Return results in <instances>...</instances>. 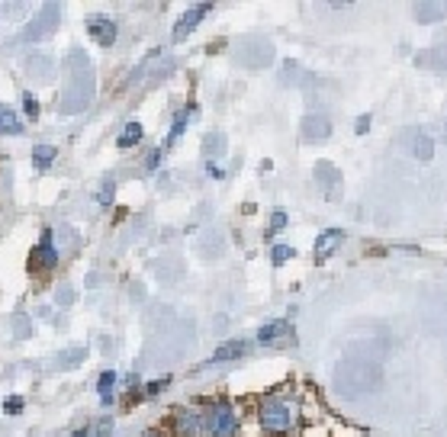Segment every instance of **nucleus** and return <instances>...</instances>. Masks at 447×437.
Returning <instances> with one entry per match:
<instances>
[{"instance_id": "0eeeda50", "label": "nucleus", "mask_w": 447, "mask_h": 437, "mask_svg": "<svg viewBox=\"0 0 447 437\" xmlns=\"http://www.w3.org/2000/svg\"><path fill=\"white\" fill-rule=\"evenodd\" d=\"M245 350H248V344H245V341H226L222 348H216L212 354H209L206 363H226V360H239V357H245Z\"/></svg>"}, {"instance_id": "ddd939ff", "label": "nucleus", "mask_w": 447, "mask_h": 437, "mask_svg": "<svg viewBox=\"0 0 447 437\" xmlns=\"http://www.w3.org/2000/svg\"><path fill=\"white\" fill-rule=\"evenodd\" d=\"M142 135H145V132H142L139 122H126V129L120 132L116 145H120V148H132V145H139V142H142Z\"/></svg>"}, {"instance_id": "20e7f679", "label": "nucleus", "mask_w": 447, "mask_h": 437, "mask_svg": "<svg viewBox=\"0 0 447 437\" xmlns=\"http://www.w3.org/2000/svg\"><path fill=\"white\" fill-rule=\"evenodd\" d=\"M258 341L261 344H268V348H274V344H287V341H293V328H290V322H268V325L258 331Z\"/></svg>"}, {"instance_id": "f257e3e1", "label": "nucleus", "mask_w": 447, "mask_h": 437, "mask_svg": "<svg viewBox=\"0 0 447 437\" xmlns=\"http://www.w3.org/2000/svg\"><path fill=\"white\" fill-rule=\"evenodd\" d=\"M258 418H261V427H264V431H270V434H287L290 427L296 425V408L290 405V402H283V399H264Z\"/></svg>"}, {"instance_id": "4be33fe9", "label": "nucleus", "mask_w": 447, "mask_h": 437, "mask_svg": "<svg viewBox=\"0 0 447 437\" xmlns=\"http://www.w3.org/2000/svg\"><path fill=\"white\" fill-rule=\"evenodd\" d=\"M203 151H206V155H212V151H222V135H206V145H203Z\"/></svg>"}, {"instance_id": "423d86ee", "label": "nucleus", "mask_w": 447, "mask_h": 437, "mask_svg": "<svg viewBox=\"0 0 447 437\" xmlns=\"http://www.w3.org/2000/svg\"><path fill=\"white\" fill-rule=\"evenodd\" d=\"M87 32L100 42V45H113V42H116V23L107 20V16H94V20H87Z\"/></svg>"}, {"instance_id": "9b49d317", "label": "nucleus", "mask_w": 447, "mask_h": 437, "mask_svg": "<svg viewBox=\"0 0 447 437\" xmlns=\"http://www.w3.org/2000/svg\"><path fill=\"white\" fill-rule=\"evenodd\" d=\"M20 135L23 132V122H20V116L13 113L7 103H0V135Z\"/></svg>"}, {"instance_id": "c85d7f7f", "label": "nucleus", "mask_w": 447, "mask_h": 437, "mask_svg": "<svg viewBox=\"0 0 447 437\" xmlns=\"http://www.w3.org/2000/svg\"><path fill=\"white\" fill-rule=\"evenodd\" d=\"M68 437H90V427L84 425V427H78V431H74V434H68Z\"/></svg>"}, {"instance_id": "f03ea898", "label": "nucleus", "mask_w": 447, "mask_h": 437, "mask_svg": "<svg viewBox=\"0 0 447 437\" xmlns=\"http://www.w3.org/2000/svg\"><path fill=\"white\" fill-rule=\"evenodd\" d=\"M209 431H212V437H235L239 418H235L229 402H216L212 405V412H209Z\"/></svg>"}, {"instance_id": "6ab92c4d", "label": "nucleus", "mask_w": 447, "mask_h": 437, "mask_svg": "<svg viewBox=\"0 0 447 437\" xmlns=\"http://www.w3.org/2000/svg\"><path fill=\"white\" fill-rule=\"evenodd\" d=\"M283 225H287V212H283V209H277V212L270 216V229H268V232L274 235V232H280Z\"/></svg>"}, {"instance_id": "f3484780", "label": "nucleus", "mask_w": 447, "mask_h": 437, "mask_svg": "<svg viewBox=\"0 0 447 437\" xmlns=\"http://www.w3.org/2000/svg\"><path fill=\"white\" fill-rule=\"evenodd\" d=\"M293 258V245H274V251H270V260H274V264H283V260H290Z\"/></svg>"}, {"instance_id": "1a4fd4ad", "label": "nucleus", "mask_w": 447, "mask_h": 437, "mask_svg": "<svg viewBox=\"0 0 447 437\" xmlns=\"http://www.w3.org/2000/svg\"><path fill=\"white\" fill-rule=\"evenodd\" d=\"M328 132H331V122H328L325 116H318V113H312V116H306V122H303V139H306V142L325 139Z\"/></svg>"}, {"instance_id": "f8f14e48", "label": "nucleus", "mask_w": 447, "mask_h": 437, "mask_svg": "<svg viewBox=\"0 0 447 437\" xmlns=\"http://www.w3.org/2000/svg\"><path fill=\"white\" fill-rule=\"evenodd\" d=\"M52 26H55V7H49V10H45V16H42L39 23H30V30L23 32V39H39L42 32L52 30Z\"/></svg>"}, {"instance_id": "393cba45", "label": "nucleus", "mask_w": 447, "mask_h": 437, "mask_svg": "<svg viewBox=\"0 0 447 437\" xmlns=\"http://www.w3.org/2000/svg\"><path fill=\"white\" fill-rule=\"evenodd\" d=\"M109 193H113V183H103V193H100V203H109Z\"/></svg>"}, {"instance_id": "39448f33", "label": "nucleus", "mask_w": 447, "mask_h": 437, "mask_svg": "<svg viewBox=\"0 0 447 437\" xmlns=\"http://www.w3.org/2000/svg\"><path fill=\"white\" fill-rule=\"evenodd\" d=\"M58 260V251L52 245V232H42V241L36 245V254H32V267L36 270H52Z\"/></svg>"}, {"instance_id": "4468645a", "label": "nucleus", "mask_w": 447, "mask_h": 437, "mask_svg": "<svg viewBox=\"0 0 447 437\" xmlns=\"http://www.w3.org/2000/svg\"><path fill=\"white\" fill-rule=\"evenodd\" d=\"M55 145H36V151H32V164L39 170H49L52 168V161H55Z\"/></svg>"}, {"instance_id": "7ed1b4c3", "label": "nucleus", "mask_w": 447, "mask_h": 437, "mask_svg": "<svg viewBox=\"0 0 447 437\" xmlns=\"http://www.w3.org/2000/svg\"><path fill=\"white\" fill-rule=\"evenodd\" d=\"M212 10V3H193L190 10H184L180 13V20L174 23V42H184L190 36V32L197 30L199 23H203V16Z\"/></svg>"}, {"instance_id": "bb28decb", "label": "nucleus", "mask_w": 447, "mask_h": 437, "mask_svg": "<svg viewBox=\"0 0 447 437\" xmlns=\"http://www.w3.org/2000/svg\"><path fill=\"white\" fill-rule=\"evenodd\" d=\"M206 174H209V177H222V168H219V164H209Z\"/></svg>"}, {"instance_id": "cd10ccee", "label": "nucleus", "mask_w": 447, "mask_h": 437, "mask_svg": "<svg viewBox=\"0 0 447 437\" xmlns=\"http://www.w3.org/2000/svg\"><path fill=\"white\" fill-rule=\"evenodd\" d=\"M139 437H164V434H161L158 427H149V431H142V434H139Z\"/></svg>"}, {"instance_id": "a878e982", "label": "nucleus", "mask_w": 447, "mask_h": 437, "mask_svg": "<svg viewBox=\"0 0 447 437\" xmlns=\"http://www.w3.org/2000/svg\"><path fill=\"white\" fill-rule=\"evenodd\" d=\"M370 129V116H360L358 120V132H367Z\"/></svg>"}, {"instance_id": "2eb2a0df", "label": "nucleus", "mask_w": 447, "mask_h": 437, "mask_svg": "<svg viewBox=\"0 0 447 437\" xmlns=\"http://www.w3.org/2000/svg\"><path fill=\"white\" fill-rule=\"evenodd\" d=\"M97 389H100V396H103V405H109V402H113V389H116V373H113V370H103L97 379Z\"/></svg>"}, {"instance_id": "9d476101", "label": "nucleus", "mask_w": 447, "mask_h": 437, "mask_svg": "<svg viewBox=\"0 0 447 437\" xmlns=\"http://www.w3.org/2000/svg\"><path fill=\"white\" fill-rule=\"evenodd\" d=\"M341 241H345V232L341 229H328V232H322L316 238V258H328L331 251L338 248Z\"/></svg>"}, {"instance_id": "b1692460", "label": "nucleus", "mask_w": 447, "mask_h": 437, "mask_svg": "<svg viewBox=\"0 0 447 437\" xmlns=\"http://www.w3.org/2000/svg\"><path fill=\"white\" fill-rule=\"evenodd\" d=\"M168 386V379H155V383H149V396H155V392H161V389Z\"/></svg>"}, {"instance_id": "aec40b11", "label": "nucleus", "mask_w": 447, "mask_h": 437, "mask_svg": "<svg viewBox=\"0 0 447 437\" xmlns=\"http://www.w3.org/2000/svg\"><path fill=\"white\" fill-rule=\"evenodd\" d=\"M3 412H7V415H20V412H23V399L20 396L7 399V402H3Z\"/></svg>"}, {"instance_id": "5701e85b", "label": "nucleus", "mask_w": 447, "mask_h": 437, "mask_svg": "<svg viewBox=\"0 0 447 437\" xmlns=\"http://www.w3.org/2000/svg\"><path fill=\"white\" fill-rule=\"evenodd\" d=\"M158 161H161V148L149 155V161H145V170H158Z\"/></svg>"}, {"instance_id": "412c9836", "label": "nucleus", "mask_w": 447, "mask_h": 437, "mask_svg": "<svg viewBox=\"0 0 447 437\" xmlns=\"http://www.w3.org/2000/svg\"><path fill=\"white\" fill-rule=\"evenodd\" d=\"M431 151H435V148H431V139H418V145H415V155H418V158H431Z\"/></svg>"}, {"instance_id": "dca6fc26", "label": "nucleus", "mask_w": 447, "mask_h": 437, "mask_svg": "<svg viewBox=\"0 0 447 437\" xmlns=\"http://www.w3.org/2000/svg\"><path fill=\"white\" fill-rule=\"evenodd\" d=\"M187 120H190V109H180L177 116H174V126H171V132H168V142H164V148H171L174 142L184 135V129H187Z\"/></svg>"}, {"instance_id": "a211bd4d", "label": "nucleus", "mask_w": 447, "mask_h": 437, "mask_svg": "<svg viewBox=\"0 0 447 437\" xmlns=\"http://www.w3.org/2000/svg\"><path fill=\"white\" fill-rule=\"evenodd\" d=\"M23 109H26V116H32V120L39 116V103H36V97H32L30 90L23 93Z\"/></svg>"}, {"instance_id": "6e6552de", "label": "nucleus", "mask_w": 447, "mask_h": 437, "mask_svg": "<svg viewBox=\"0 0 447 437\" xmlns=\"http://www.w3.org/2000/svg\"><path fill=\"white\" fill-rule=\"evenodd\" d=\"M177 431L184 437H199V434H203V415H199L197 408L180 412V415H177Z\"/></svg>"}]
</instances>
